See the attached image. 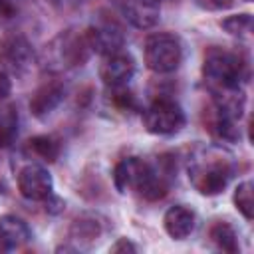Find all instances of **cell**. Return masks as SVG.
I'll return each mask as SVG.
<instances>
[{"label":"cell","instance_id":"e0dca14e","mask_svg":"<svg viewBox=\"0 0 254 254\" xmlns=\"http://www.w3.org/2000/svg\"><path fill=\"white\" fill-rule=\"evenodd\" d=\"M252 189H254L252 181H244L234 190V206L246 220H252L254 216V190Z\"/></svg>","mask_w":254,"mask_h":254},{"label":"cell","instance_id":"7402d4cb","mask_svg":"<svg viewBox=\"0 0 254 254\" xmlns=\"http://www.w3.org/2000/svg\"><path fill=\"white\" fill-rule=\"evenodd\" d=\"M14 14V4L12 0H0V18H8Z\"/></svg>","mask_w":254,"mask_h":254},{"label":"cell","instance_id":"603a6c76","mask_svg":"<svg viewBox=\"0 0 254 254\" xmlns=\"http://www.w3.org/2000/svg\"><path fill=\"white\" fill-rule=\"evenodd\" d=\"M56 2H58V4H60V2H64V6H67L69 2H71V4H75V2H81V0H56Z\"/></svg>","mask_w":254,"mask_h":254},{"label":"cell","instance_id":"30bf717a","mask_svg":"<svg viewBox=\"0 0 254 254\" xmlns=\"http://www.w3.org/2000/svg\"><path fill=\"white\" fill-rule=\"evenodd\" d=\"M133 75H135V60L129 54H123V52L105 56V60L99 67V77L111 89L113 87H123Z\"/></svg>","mask_w":254,"mask_h":254},{"label":"cell","instance_id":"4fadbf2b","mask_svg":"<svg viewBox=\"0 0 254 254\" xmlns=\"http://www.w3.org/2000/svg\"><path fill=\"white\" fill-rule=\"evenodd\" d=\"M30 236L32 234L28 224L16 214H4L0 218V250L4 252L18 250L30 240Z\"/></svg>","mask_w":254,"mask_h":254},{"label":"cell","instance_id":"d6986e66","mask_svg":"<svg viewBox=\"0 0 254 254\" xmlns=\"http://www.w3.org/2000/svg\"><path fill=\"white\" fill-rule=\"evenodd\" d=\"M206 10H224L232 4V0H196Z\"/></svg>","mask_w":254,"mask_h":254},{"label":"cell","instance_id":"cb8c5ba5","mask_svg":"<svg viewBox=\"0 0 254 254\" xmlns=\"http://www.w3.org/2000/svg\"><path fill=\"white\" fill-rule=\"evenodd\" d=\"M117 2H123V0H117Z\"/></svg>","mask_w":254,"mask_h":254},{"label":"cell","instance_id":"9a60e30c","mask_svg":"<svg viewBox=\"0 0 254 254\" xmlns=\"http://www.w3.org/2000/svg\"><path fill=\"white\" fill-rule=\"evenodd\" d=\"M210 238L224 252H230L232 254V252L238 250V236H236L234 228L228 222H222V220L220 222H214L210 226Z\"/></svg>","mask_w":254,"mask_h":254},{"label":"cell","instance_id":"277c9868","mask_svg":"<svg viewBox=\"0 0 254 254\" xmlns=\"http://www.w3.org/2000/svg\"><path fill=\"white\" fill-rule=\"evenodd\" d=\"M91 56V48L87 44L85 32H62L56 36L50 46H46V58L50 60L52 69H67L87 62Z\"/></svg>","mask_w":254,"mask_h":254},{"label":"cell","instance_id":"2e32d148","mask_svg":"<svg viewBox=\"0 0 254 254\" xmlns=\"http://www.w3.org/2000/svg\"><path fill=\"white\" fill-rule=\"evenodd\" d=\"M28 149H30L36 157H40L42 161H48V163L56 161L58 155H60V145H58V141H56L54 137H50V135L32 137V139L28 141Z\"/></svg>","mask_w":254,"mask_h":254},{"label":"cell","instance_id":"d4e9b609","mask_svg":"<svg viewBox=\"0 0 254 254\" xmlns=\"http://www.w3.org/2000/svg\"><path fill=\"white\" fill-rule=\"evenodd\" d=\"M248 2H250V0H248Z\"/></svg>","mask_w":254,"mask_h":254},{"label":"cell","instance_id":"7c38bea8","mask_svg":"<svg viewBox=\"0 0 254 254\" xmlns=\"http://www.w3.org/2000/svg\"><path fill=\"white\" fill-rule=\"evenodd\" d=\"M125 18L141 30L153 28L159 22L161 0H123L121 2Z\"/></svg>","mask_w":254,"mask_h":254},{"label":"cell","instance_id":"44dd1931","mask_svg":"<svg viewBox=\"0 0 254 254\" xmlns=\"http://www.w3.org/2000/svg\"><path fill=\"white\" fill-rule=\"evenodd\" d=\"M10 89H12L10 77H8V73L0 67V99H2V97H6V95L10 93Z\"/></svg>","mask_w":254,"mask_h":254},{"label":"cell","instance_id":"ffe728a7","mask_svg":"<svg viewBox=\"0 0 254 254\" xmlns=\"http://www.w3.org/2000/svg\"><path fill=\"white\" fill-rule=\"evenodd\" d=\"M111 252H137V246L131 240H127V238H119L111 246Z\"/></svg>","mask_w":254,"mask_h":254},{"label":"cell","instance_id":"52a82bcc","mask_svg":"<svg viewBox=\"0 0 254 254\" xmlns=\"http://www.w3.org/2000/svg\"><path fill=\"white\" fill-rule=\"evenodd\" d=\"M34 60L32 44L22 34H8L0 40V64L4 71L24 75L34 65Z\"/></svg>","mask_w":254,"mask_h":254},{"label":"cell","instance_id":"8992f818","mask_svg":"<svg viewBox=\"0 0 254 254\" xmlns=\"http://www.w3.org/2000/svg\"><path fill=\"white\" fill-rule=\"evenodd\" d=\"M143 125L153 135H175L185 127V113L173 99H157L145 109Z\"/></svg>","mask_w":254,"mask_h":254},{"label":"cell","instance_id":"5b68a950","mask_svg":"<svg viewBox=\"0 0 254 254\" xmlns=\"http://www.w3.org/2000/svg\"><path fill=\"white\" fill-rule=\"evenodd\" d=\"M183 46L173 34H151L145 42V64L155 73H171L181 65Z\"/></svg>","mask_w":254,"mask_h":254},{"label":"cell","instance_id":"7a4b0ae2","mask_svg":"<svg viewBox=\"0 0 254 254\" xmlns=\"http://www.w3.org/2000/svg\"><path fill=\"white\" fill-rule=\"evenodd\" d=\"M234 173L232 157L220 147H208L196 153L189 163V181L206 196L218 194Z\"/></svg>","mask_w":254,"mask_h":254},{"label":"cell","instance_id":"9c48e42d","mask_svg":"<svg viewBox=\"0 0 254 254\" xmlns=\"http://www.w3.org/2000/svg\"><path fill=\"white\" fill-rule=\"evenodd\" d=\"M85 32L87 44L91 48V54H101V56H111L121 52L125 44V36L119 24L115 22H99L95 26H89Z\"/></svg>","mask_w":254,"mask_h":254},{"label":"cell","instance_id":"5bb4252c","mask_svg":"<svg viewBox=\"0 0 254 254\" xmlns=\"http://www.w3.org/2000/svg\"><path fill=\"white\" fill-rule=\"evenodd\" d=\"M194 212L183 204H175L171 206L167 212H165V218H163V224H165V230L171 238L175 240H185L187 236L192 234L194 230Z\"/></svg>","mask_w":254,"mask_h":254},{"label":"cell","instance_id":"ba28073f","mask_svg":"<svg viewBox=\"0 0 254 254\" xmlns=\"http://www.w3.org/2000/svg\"><path fill=\"white\" fill-rule=\"evenodd\" d=\"M18 190L28 200H48L54 190L50 173L40 165H26L18 173Z\"/></svg>","mask_w":254,"mask_h":254},{"label":"cell","instance_id":"ac0fdd59","mask_svg":"<svg viewBox=\"0 0 254 254\" xmlns=\"http://www.w3.org/2000/svg\"><path fill=\"white\" fill-rule=\"evenodd\" d=\"M220 28H224L232 36H246L252 30V16L250 14H234L220 22Z\"/></svg>","mask_w":254,"mask_h":254},{"label":"cell","instance_id":"8fae6325","mask_svg":"<svg viewBox=\"0 0 254 254\" xmlns=\"http://www.w3.org/2000/svg\"><path fill=\"white\" fill-rule=\"evenodd\" d=\"M64 97H65L64 83H60V81H48V83L40 85L34 91V95L30 99V111H32L34 117L44 119V117H48L64 101Z\"/></svg>","mask_w":254,"mask_h":254},{"label":"cell","instance_id":"3957f363","mask_svg":"<svg viewBox=\"0 0 254 254\" xmlns=\"http://www.w3.org/2000/svg\"><path fill=\"white\" fill-rule=\"evenodd\" d=\"M202 73L206 81L216 85L218 89H238V83L244 73V64L234 52L210 48L204 54Z\"/></svg>","mask_w":254,"mask_h":254},{"label":"cell","instance_id":"6da1fadb","mask_svg":"<svg viewBox=\"0 0 254 254\" xmlns=\"http://www.w3.org/2000/svg\"><path fill=\"white\" fill-rule=\"evenodd\" d=\"M113 181L119 192H127L135 189L147 200H159L169 190V177L167 171L155 167L139 157H127L115 165Z\"/></svg>","mask_w":254,"mask_h":254}]
</instances>
